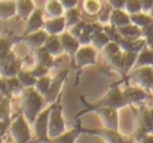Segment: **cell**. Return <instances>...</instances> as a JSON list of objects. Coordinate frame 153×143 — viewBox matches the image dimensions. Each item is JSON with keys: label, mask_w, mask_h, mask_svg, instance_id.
Segmentation results:
<instances>
[{"label": "cell", "mask_w": 153, "mask_h": 143, "mask_svg": "<svg viewBox=\"0 0 153 143\" xmlns=\"http://www.w3.org/2000/svg\"><path fill=\"white\" fill-rule=\"evenodd\" d=\"M43 46L46 48L53 57H59V55L64 54V48H62V45H61L59 34H49Z\"/></svg>", "instance_id": "23"}, {"label": "cell", "mask_w": 153, "mask_h": 143, "mask_svg": "<svg viewBox=\"0 0 153 143\" xmlns=\"http://www.w3.org/2000/svg\"><path fill=\"white\" fill-rule=\"evenodd\" d=\"M34 58H36V63H40V64H43V66H46L49 69L56 66V58L45 46L34 49Z\"/></svg>", "instance_id": "18"}, {"label": "cell", "mask_w": 153, "mask_h": 143, "mask_svg": "<svg viewBox=\"0 0 153 143\" xmlns=\"http://www.w3.org/2000/svg\"><path fill=\"white\" fill-rule=\"evenodd\" d=\"M110 40H111V39H110V36L104 31V28H98V30H95V31L92 33V42H91V45L95 48L97 51H102V48L105 46Z\"/></svg>", "instance_id": "24"}, {"label": "cell", "mask_w": 153, "mask_h": 143, "mask_svg": "<svg viewBox=\"0 0 153 143\" xmlns=\"http://www.w3.org/2000/svg\"><path fill=\"white\" fill-rule=\"evenodd\" d=\"M77 67H86L97 63V49L92 45H82L74 55Z\"/></svg>", "instance_id": "11"}, {"label": "cell", "mask_w": 153, "mask_h": 143, "mask_svg": "<svg viewBox=\"0 0 153 143\" xmlns=\"http://www.w3.org/2000/svg\"><path fill=\"white\" fill-rule=\"evenodd\" d=\"M138 143H153V133H147Z\"/></svg>", "instance_id": "45"}, {"label": "cell", "mask_w": 153, "mask_h": 143, "mask_svg": "<svg viewBox=\"0 0 153 143\" xmlns=\"http://www.w3.org/2000/svg\"><path fill=\"white\" fill-rule=\"evenodd\" d=\"M128 79L131 84L138 85L147 91L153 93V67L152 66H141L135 67L132 73L128 75Z\"/></svg>", "instance_id": "5"}, {"label": "cell", "mask_w": 153, "mask_h": 143, "mask_svg": "<svg viewBox=\"0 0 153 143\" xmlns=\"http://www.w3.org/2000/svg\"><path fill=\"white\" fill-rule=\"evenodd\" d=\"M80 128H73V130H68V131H64L62 134H59L58 137H53L49 140V143H74L76 139L79 137L80 134Z\"/></svg>", "instance_id": "26"}, {"label": "cell", "mask_w": 153, "mask_h": 143, "mask_svg": "<svg viewBox=\"0 0 153 143\" xmlns=\"http://www.w3.org/2000/svg\"><path fill=\"white\" fill-rule=\"evenodd\" d=\"M153 7V0H141V9L143 12H150Z\"/></svg>", "instance_id": "44"}, {"label": "cell", "mask_w": 153, "mask_h": 143, "mask_svg": "<svg viewBox=\"0 0 153 143\" xmlns=\"http://www.w3.org/2000/svg\"><path fill=\"white\" fill-rule=\"evenodd\" d=\"M64 18H65V24H67V28L73 27L74 24L80 22L83 19V15H82V10H79L77 7H71V9H67L64 12Z\"/></svg>", "instance_id": "27"}, {"label": "cell", "mask_w": 153, "mask_h": 143, "mask_svg": "<svg viewBox=\"0 0 153 143\" xmlns=\"http://www.w3.org/2000/svg\"><path fill=\"white\" fill-rule=\"evenodd\" d=\"M141 30H143V37L147 40V45H149V46H152L153 45V24L143 27Z\"/></svg>", "instance_id": "40"}, {"label": "cell", "mask_w": 153, "mask_h": 143, "mask_svg": "<svg viewBox=\"0 0 153 143\" xmlns=\"http://www.w3.org/2000/svg\"><path fill=\"white\" fill-rule=\"evenodd\" d=\"M101 6H102V0H83V3H82V15H83V18L85 16L95 18V21H97V15H98Z\"/></svg>", "instance_id": "20"}, {"label": "cell", "mask_w": 153, "mask_h": 143, "mask_svg": "<svg viewBox=\"0 0 153 143\" xmlns=\"http://www.w3.org/2000/svg\"><path fill=\"white\" fill-rule=\"evenodd\" d=\"M49 113H51V107H45L34 119L33 125V131L34 136L37 139V142H48L49 143V136H48V124H49Z\"/></svg>", "instance_id": "6"}, {"label": "cell", "mask_w": 153, "mask_h": 143, "mask_svg": "<svg viewBox=\"0 0 153 143\" xmlns=\"http://www.w3.org/2000/svg\"><path fill=\"white\" fill-rule=\"evenodd\" d=\"M48 33L45 28H40L37 31H33V33H28V34H22L19 37H16V42L21 40V42H25V45L30 48V49H37V48L43 46L46 39H48Z\"/></svg>", "instance_id": "12"}, {"label": "cell", "mask_w": 153, "mask_h": 143, "mask_svg": "<svg viewBox=\"0 0 153 143\" xmlns=\"http://www.w3.org/2000/svg\"><path fill=\"white\" fill-rule=\"evenodd\" d=\"M65 131V119L62 116V106L59 103H52L51 113H49V124H48V136L49 140L58 137Z\"/></svg>", "instance_id": "4"}, {"label": "cell", "mask_w": 153, "mask_h": 143, "mask_svg": "<svg viewBox=\"0 0 153 143\" xmlns=\"http://www.w3.org/2000/svg\"><path fill=\"white\" fill-rule=\"evenodd\" d=\"M0 119H10V97L4 95L0 100Z\"/></svg>", "instance_id": "33"}, {"label": "cell", "mask_w": 153, "mask_h": 143, "mask_svg": "<svg viewBox=\"0 0 153 143\" xmlns=\"http://www.w3.org/2000/svg\"><path fill=\"white\" fill-rule=\"evenodd\" d=\"M61 3H62V6H64V9L67 10V9H71V7H77V4H79V0H59Z\"/></svg>", "instance_id": "42"}, {"label": "cell", "mask_w": 153, "mask_h": 143, "mask_svg": "<svg viewBox=\"0 0 153 143\" xmlns=\"http://www.w3.org/2000/svg\"><path fill=\"white\" fill-rule=\"evenodd\" d=\"M123 95H125L128 106H141L147 100H150V97H152L150 91H147L138 85H134V84L123 90Z\"/></svg>", "instance_id": "9"}, {"label": "cell", "mask_w": 153, "mask_h": 143, "mask_svg": "<svg viewBox=\"0 0 153 143\" xmlns=\"http://www.w3.org/2000/svg\"><path fill=\"white\" fill-rule=\"evenodd\" d=\"M51 81H52V78H49L48 75H46V76H42V78H37V81H36V84H34V88H36L40 94L45 95L48 93L49 87H51Z\"/></svg>", "instance_id": "34"}, {"label": "cell", "mask_w": 153, "mask_h": 143, "mask_svg": "<svg viewBox=\"0 0 153 143\" xmlns=\"http://www.w3.org/2000/svg\"><path fill=\"white\" fill-rule=\"evenodd\" d=\"M94 134L100 136L101 139H104L107 143H123L125 142V136L120 134L119 130H111V128H102V130H95L92 131Z\"/></svg>", "instance_id": "17"}, {"label": "cell", "mask_w": 153, "mask_h": 143, "mask_svg": "<svg viewBox=\"0 0 153 143\" xmlns=\"http://www.w3.org/2000/svg\"><path fill=\"white\" fill-rule=\"evenodd\" d=\"M125 10L132 15V13H137V12H141V0H126L125 1Z\"/></svg>", "instance_id": "37"}, {"label": "cell", "mask_w": 153, "mask_h": 143, "mask_svg": "<svg viewBox=\"0 0 153 143\" xmlns=\"http://www.w3.org/2000/svg\"><path fill=\"white\" fill-rule=\"evenodd\" d=\"M10 122H12V119H0V139L9 133Z\"/></svg>", "instance_id": "41"}, {"label": "cell", "mask_w": 153, "mask_h": 143, "mask_svg": "<svg viewBox=\"0 0 153 143\" xmlns=\"http://www.w3.org/2000/svg\"><path fill=\"white\" fill-rule=\"evenodd\" d=\"M150 133H153V128H152V131H150Z\"/></svg>", "instance_id": "48"}, {"label": "cell", "mask_w": 153, "mask_h": 143, "mask_svg": "<svg viewBox=\"0 0 153 143\" xmlns=\"http://www.w3.org/2000/svg\"><path fill=\"white\" fill-rule=\"evenodd\" d=\"M30 72H31V73H33V76L37 79V78L46 76V75L49 73V67H46V66H43V64H40V63H36V66H34Z\"/></svg>", "instance_id": "38"}, {"label": "cell", "mask_w": 153, "mask_h": 143, "mask_svg": "<svg viewBox=\"0 0 153 143\" xmlns=\"http://www.w3.org/2000/svg\"><path fill=\"white\" fill-rule=\"evenodd\" d=\"M30 122L25 119V116L21 113L18 115L12 122L9 128V136L13 143H28L31 140V128Z\"/></svg>", "instance_id": "2"}, {"label": "cell", "mask_w": 153, "mask_h": 143, "mask_svg": "<svg viewBox=\"0 0 153 143\" xmlns=\"http://www.w3.org/2000/svg\"><path fill=\"white\" fill-rule=\"evenodd\" d=\"M43 28L46 30L48 34H61L62 31L67 30V24H65V18L62 16H56V18H48L45 21Z\"/></svg>", "instance_id": "15"}, {"label": "cell", "mask_w": 153, "mask_h": 143, "mask_svg": "<svg viewBox=\"0 0 153 143\" xmlns=\"http://www.w3.org/2000/svg\"><path fill=\"white\" fill-rule=\"evenodd\" d=\"M16 15V0L0 1V19H9Z\"/></svg>", "instance_id": "25"}, {"label": "cell", "mask_w": 153, "mask_h": 143, "mask_svg": "<svg viewBox=\"0 0 153 143\" xmlns=\"http://www.w3.org/2000/svg\"><path fill=\"white\" fill-rule=\"evenodd\" d=\"M0 78H1V76H0Z\"/></svg>", "instance_id": "49"}, {"label": "cell", "mask_w": 153, "mask_h": 143, "mask_svg": "<svg viewBox=\"0 0 153 143\" xmlns=\"http://www.w3.org/2000/svg\"><path fill=\"white\" fill-rule=\"evenodd\" d=\"M123 143H138V142H137V140H135L134 137H126V139H125V142H123Z\"/></svg>", "instance_id": "46"}, {"label": "cell", "mask_w": 153, "mask_h": 143, "mask_svg": "<svg viewBox=\"0 0 153 143\" xmlns=\"http://www.w3.org/2000/svg\"><path fill=\"white\" fill-rule=\"evenodd\" d=\"M149 13H150V15H152V16H153V7H152V9H150V12H149Z\"/></svg>", "instance_id": "47"}, {"label": "cell", "mask_w": 153, "mask_h": 143, "mask_svg": "<svg viewBox=\"0 0 153 143\" xmlns=\"http://www.w3.org/2000/svg\"><path fill=\"white\" fill-rule=\"evenodd\" d=\"M0 1H1V0H0Z\"/></svg>", "instance_id": "50"}, {"label": "cell", "mask_w": 153, "mask_h": 143, "mask_svg": "<svg viewBox=\"0 0 153 143\" xmlns=\"http://www.w3.org/2000/svg\"><path fill=\"white\" fill-rule=\"evenodd\" d=\"M45 12L42 7H36L34 12L27 18L25 21V30L22 34H28V33H33V31H37L40 28H43L45 25Z\"/></svg>", "instance_id": "13"}, {"label": "cell", "mask_w": 153, "mask_h": 143, "mask_svg": "<svg viewBox=\"0 0 153 143\" xmlns=\"http://www.w3.org/2000/svg\"><path fill=\"white\" fill-rule=\"evenodd\" d=\"M59 39H61V45L64 48V54H67L70 57H74L76 52L79 51V48L82 46L80 42H79V39L76 36H73L68 30L62 31L59 34Z\"/></svg>", "instance_id": "14"}, {"label": "cell", "mask_w": 153, "mask_h": 143, "mask_svg": "<svg viewBox=\"0 0 153 143\" xmlns=\"http://www.w3.org/2000/svg\"><path fill=\"white\" fill-rule=\"evenodd\" d=\"M131 22L138 25V27H146V25H150L153 24V16L149 12H137V13H132L131 15Z\"/></svg>", "instance_id": "28"}, {"label": "cell", "mask_w": 153, "mask_h": 143, "mask_svg": "<svg viewBox=\"0 0 153 143\" xmlns=\"http://www.w3.org/2000/svg\"><path fill=\"white\" fill-rule=\"evenodd\" d=\"M137 58H138V52L123 51V75L129 73L132 70V67H135Z\"/></svg>", "instance_id": "29"}, {"label": "cell", "mask_w": 153, "mask_h": 143, "mask_svg": "<svg viewBox=\"0 0 153 143\" xmlns=\"http://www.w3.org/2000/svg\"><path fill=\"white\" fill-rule=\"evenodd\" d=\"M21 69H22V60L18 58L12 49L0 54V76L13 78L19 73Z\"/></svg>", "instance_id": "3"}, {"label": "cell", "mask_w": 153, "mask_h": 143, "mask_svg": "<svg viewBox=\"0 0 153 143\" xmlns=\"http://www.w3.org/2000/svg\"><path fill=\"white\" fill-rule=\"evenodd\" d=\"M43 12L46 18H56V16H62L65 9L59 0H48L43 6Z\"/></svg>", "instance_id": "21"}, {"label": "cell", "mask_w": 153, "mask_h": 143, "mask_svg": "<svg viewBox=\"0 0 153 143\" xmlns=\"http://www.w3.org/2000/svg\"><path fill=\"white\" fill-rule=\"evenodd\" d=\"M120 51H122V48H120V45H119L116 40H110L105 46L102 48V52H104V55H105L107 60H108L110 57H113L114 54L120 52Z\"/></svg>", "instance_id": "36"}, {"label": "cell", "mask_w": 153, "mask_h": 143, "mask_svg": "<svg viewBox=\"0 0 153 143\" xmlns=\"http://www.w3.org/2000/svg\"><path fill=\"white\" fill-rule=\"evenodd\" d=\"M16 42V39H12V37H4V36H0V54L3 52H7L12 49V45Z\"/></svg>", "instance_id": "39"}, {"label": "cell", "mask_w": 153, "mask_h": 143, "mask_svg": "<svg viewBox=\"0 0 153 143\" xmlns=\"http://www.w3.org/2000/svg\"><path fill=\"white\" fill-rule=\"evenodd\" d=\"M45 95L40 94L34 87L24 88V91L21 93V113L30 124H33L36 116L45 109Z\"/></svg>", "instance_id": "1"}, {"label": "cell", "mask_w": 153, "mask_h": 143, "mask_svg": "<svg viewBox=\"0 0 153 143\" xmlns=\"http://www.w3.org/2000/svg\"><path fill=\"white\" fill-rule=\"evenodd\" d=\"M88 110H94L102 121L104 128H111V130H119V115L117 109L107 107V106H92Z\"/></svg>", "instance_id": "8"}, {"label": "cell", "mask_w": 153, "mask_h": 143, "mask_svg": "<svg viewBox=\"0 0 153 143\" xmlns=\"http://www.w3.org/2000/svg\"><path fill=\"white\" fill-rule=\"evenodd\" d=\"M152 67H153V66H152Z\"/></svg>", "instance_id": "51"}, {"label": "cell", "mask_w": 153, "mask_h": 143, "mask_svg": "<svg viewBox=\"0 0 153 143\" xmlns=\"http://www.w3.org/2000/svg\"><path fill=\"white\" fill-rule=\"evenodd\" d=\"M113 9H125V1L126 0H108Z\"/></svg>", "instance_id": "43"}, {"label": "cell", "mask_w": 153, "mask_h": 143, "mask_svg": "<svg viewBox=\"0 0 153 143\" xmlns=\"http://www.w3.org/2000/svg\"><path fill=\"white\" fill-rule=\"evenodd\" d=\"M108 63H110V66H111L114 70L123 73V51L114 54L113 57H110V58H108Z\"/></svg>", "instance_id": "35"}, {"label": "cell", "mask_w": 153, "mask_h": 143, "mask_svg": "<svg viewBox=\"0 0 153 143\" xmlns=\"http://www.w3.org/2000/svg\"><path fill=\"white\" fill-rule=\"evenodd\" d=\"M110 25L113 27H122L131 22V15L125 10V9H113L110 13V19H108Z\"/></svg>", "instance_id": "16"}, {"label": "cell", "mask_w": 153, "mask_h": 143, "mask_svg": "<svg viewBox=\"0 0 153 143\" xmlns=\"http://www.w3.org/2000/svg\"><path fill=\"white\" fill-rule=\"evenodd\" d=\"M6 84H7V95L12 94H19L24 91V85L19 82L18 76H13V78H6Z\"/></svg>", "instance_id": "30"}, {"label": "cell", "mask_w": 153, "mask_h": 143, "mask_svg": "<svg viewBox=\"0 0 153 143\" xmlns=\"http://www.w3.org/2000/svg\"><path fill=\"white\" fill-rule=\"evenodd\" d=\"M36 7L37 6L34 0H16V15L24 21H27V18L34 12Z\"/></svg>", "instance_id": "22"}, {"label": "cell", "mask_w": 153, "mask_h": 143, "mask_svg": "<svg viewBox=\"0 0 153 143\" xmlns=\"http://www.w3.org/2000/svg\"><path fill=\"white\" fill-rule=\"evenodd\" d=\"M67 76H68V70H61V72H58V73L52 78L51 87H49L48 93L45 94V100H46V103L52 104V103H55V101L58 100L59 93H61V88H62V84L65 82Z\"/></svg>", "instance_id": "10"}, {"label": "cell", "mask_w": 153, "mask_h": 143, "mask_svg": "<svg viewBox=\"0 0 153 143\" xmlns=\"http://www.w3.org/2000/svg\"><path fill=\"white\" fill-rule=\"evenodd\" d=\"M117 33H119V36L120 37H123V39H140V37H143V30H141V27H138V25H135V24H132V22H129V24H126V25H122V27H117Z\"/></svg>", "instance_id": "19"}, {"label": "cell", "mask_w": 153, "mask_h": 143, "mask_svg": "<svg viewBox=\"0 0 153 143\" xmlns=\"http://www.w3.org/2000/svg\"><path fill=\"white\" fill-rule=\"evenodd\" d=\"M111 10H113V7H111L110 1L108 0H102V6H101V9H100V12H98V15H97V21L101 22L102 25H105L108 22V19H110Z\"/></svg>", "instance_id": "31"}, {"label": "cell", "mask_w": 153, "mask_h": 143, "mask_svg": "<svg viewBox=\"0 0 153 143\" xmlns=\"http://www.w3.org/2000/svg\"><path fill=\"white\" fill-rule=\"evenodd\" d=\"M16 76H18L19 82L24 85V88L34 87V84H36V81H37V79L33 76V73H31L30 70H24V69H21V70H19V73H18Z\"/></svg>", "instance_id": "32"}, {"label": "cell", "mask_w": 153, "mask_h": 143, "mask_svg": "<svg viewBox=\"0 0 153 143\" xmlns=\"http://www.w3.org/2000/svg\"><path fill=\"white\" fill-rule=\"evenodd\" d=\"M95 106H107V107H113V109H117L119 110L122 107H126L128 103L125 100L123 90H120L117 85H114V87H111L108 90V93L104 95Z\"/></svg>", "instance_id": "7"}]
</instances>
